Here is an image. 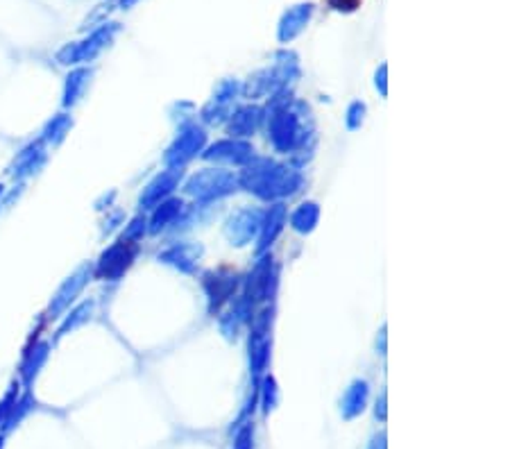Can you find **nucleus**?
Returning <instances> with one entry per match:
<instances>
[{
  "label": "nucleus",
  "mask_w": 510,
  "mask_h": 449,
  "mask_svg": "<svg viewBox=\"0 0 510 449\" xmlns=\"http://www.w3.org/2000/svg\"><path fill=\"white\" fill-rule=\"evenodd\" d=\"M0 449H3V440H0Z\"/></svg>",
  "instance_id": "obj_2"
},
{
  "label": "nucleus",
  "mask_w": 510,
  "mask_h": 449,
  "mask_svg": "<svg viewBox=\"0 0 510 449\" xmlns=\"http://www.w3.org/2000/svg\"><path fill=\"white\" fill-rule=\"evenodd\" d=\"M329 5L334 7V10H340V12H352L361 5V0H329Z\"/></svg>",
  "instance_id": "obj_1"
}]
</instances>
